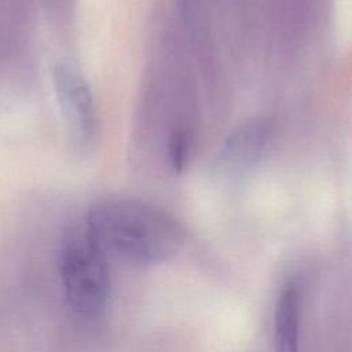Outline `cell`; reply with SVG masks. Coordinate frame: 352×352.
<instances>
[{
	"mask_svg": "<svg viewBox=\"0 0 352 352\" xmlns=\"http://www.w3.org/2000/svg\"><path fill=\"white\" fill-rule=\"evenodd\" d=\"M84 227L104 253L138 265L166 263L186 243L184 227L172 214L128 197L94 204Z\"/></svg>",
	"mask_w": 352,
	"mask_h": 352,
	"instance_id": "1",
	"label": "cell"
},
{
	"mask_svg": "<svg viewBox=\"0 0 352 352\" xmlns=\"http://www.w3.org/2000/svg\"><path fill=\"white\" fill-rule=\"evenodd\" d=\"M59 276L65 298L77 315L95 318L104 311L110 296L106 253L84 226L67 231L62 239Z\"/></svg>",
	"mask_w": 352,
	"mask_h": 352,
	"instance_id": "2",
	"label": "cell"
},
{
	"mask_svg": "<svg viewBox=\"0 0 352 352\" xmlns=\"http://www.w3.org/2000/svg\"><path fill=\"white\" fill-rule=\"evenodd\" d=\"M52 84L62 116L81 144H89L96 133V106L85 76L73 65L59 62L52 70Z\"/></svg>",
	"mask_w": 352,
	"mask_h": 352,
	"instance_id": "3",
	"label": "cell"
},
{
	"mask_svg": "<svg viewBox=\"0 0 352 352\" xmlns=\"http://www.w3.org/2000/svg\"><path fill=\"white\" fill-rule=\"evenodd\" d=\"M272 136V124L267 118L256 117L238 125L219 150L217 169L231 176H241L252 170L264 155Z\"/></svg>",
	"mask_w": 352,
	"mask_h": 352,
	"instance_id": "4",
	"label": "cell"
},
{
	"mask_svg": "<svg viewBox=\"0 0 352 352\" xmlns=\"http://www.w3.org/2000/svg\"><path fill=\"white\" fill-rule=\"evenodd\" d=\"M302 287L298 279L287 280L276 301L274 316L275 352H300Z\"/></svg>",
	"mask_w": 352,
	"mask_h": 352,
	"instance_id": "5",
	"label": "cell"
},
{
	"mask_svg": "<svg viewBox=\"0 0 352 352\" xmlns=\"http://www.w3.org/2000/svg\"><path fill=\"white\" fill-rule=\"evenodd\" d=\"M191 138L186 131H175L168 142V161L175 172L184 170L190 158Z\"/></svg>",
	"mask_w": 352,
	"mask_h": 352,
	"instance_id": "6",
	"label": "cell"
},
{
	"mask_svg": "<svg viewBox=\"0 0 352 352\" xmlns=\"http://www.w3.org/2000/svg\"><path fill=\"white\" fill-rule=\"evenodd\" d=\"M182 1H183L184 4H188V3H190V1H192V0H182Z\"/></svg>",
	"mask_w": 352,
	"mask_h": 352,
	"instance_id": "7",
	"label": "cell"
}]
</instances>
